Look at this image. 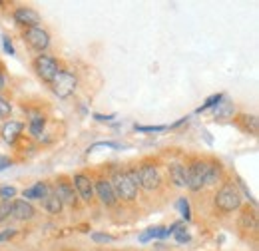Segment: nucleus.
<instances>
[{
    "mask_svg": "<svg viewBox=\"0 0 259 251\" xmlns=\"http://www.w3.org/2000/svg\"><path fill=\"white\" fill-rule=\"evenodd\" d=\"M22 38H24V42L32 48L34 52H38V54H46V50L50 46V34H48V30H44L42 26L24 28Z\"/></svg>",
    "mask_w": 259,
    "mask_h": 251,
    "instance_id": "7",
    "label": "nucleus"
},
{
    "mask_svg": "<svg viewBox=\"0 0 259 251\" xmlns=\"http://www.w3.org/2000/svg\"><path fill=\"white\" fill-rule=\"evenodd\" d=\"M14 20H16V24H20V26H24V28H34V26H38L40 24V14L30 8V6H18V8H14Z\"/></svg>",
    "mask_w": 259,
    "mask_h": 251,
    "instance_id": "11",
    "label": "nucleus"
},
{
    "mask_svg": "<svg viewBox=\"0 0 259 251\" xmlns=\"http://www.w3.org/2000/svg\"><path fill=\"white\" fill-rule=\"evenodd\" d=\"M44 126H46V118L40 114V112H32L30 114V122H28V130L34 138H40L42 132H44Z\"/></svg>",
    "mask_w": 259,
    "mask_h": 251,
    "instance_id": "18",
    "label": "nucleus"
},
{
    "mask_svg": "<svg viewBox=\"0 0 259 251\" xmlns=\"http://www.w3.org/2000/svg\"><path fill=\"white\" fill-rule=\"evenodd\" d=\"M50 191H52V188H50L46 182H38V184H34V186L24 189L22 195H24L26 201H28V199H40V201H42Z\"/></svg>",
    "mask_w": 259,
    "mask_h": 251,
    "instance_id": "14",
    "label": "nucleus"
},
{
    "mask_svg": "<svg viewBox=\"0 0 259 251\" xmlns=\"http://www.w3.org/2000/svg\"><path fill=\"white\" fill-rule=\"evenodd\" d=\"M2 42H4V50H6V54H14V48H12L10 38H8V36H2Z\"/></svg>",
    "mask_w": 259,
    "mask_h": 251,
    "instance_id": "31",
    "label": "nucleus"
},
{
    "mask_svg": "<svg viewBox=\"0 0 259 251\" xmlns=\"http://www.w3.org/2000/svg\"><path fill=\"white\" fill-rule=\"evenodd\" d=\"M32 68H34V72H36V76H38L42 82H46V84H52V80H54V78L58 76V72L62 70L58 60H56L54 56H50V54H38V56L34 58Z\"/></svg>",
    "mask_w": 259,
    "mask_h": 251,
    "instance_id": "2",
    "label": "nucleus"
},
{
    "mask_svg": "<svg viewBox=\"0 0 259 251\" xmlns=\"http://www.w3.org/2000/svg\"><path fill=\"white\" fill-rule=\"evenodd\" d=\"M22 132H24V122H18V120H8L2 126V138L10 146H14L22 138Z\"/></svg>",
    "mask_w": 259,
    "mask_h": 251,
    "instance_id": "13",
    "label": "nucleus"
},
{
    "mask_svg": "<svg viewBox=\"0 0 259 251\" xmlns=\"http://www.w3.org/2000/svg\"><path fill=\"white\" fill-rule=\"evenodd\" d=\"M34 216H36V210H34V205L30 201H26V199H14L12 201V214H10V218H14V220L18 221H28L32 220Z\"/></svg>",
    "mask_w": 259,
    "mask_h": 251,
    "instance_id": "12",
    "label": "nucleus"
},
{
    "mask_svg": "<svg viewBox=\"0 0 259 251\" xmlns=\"http://www.w3.org/2000/svg\"><path fill=\"white\" fill-rule=\"evenodd\" d=\"M222 100H224V94H213V96H209V98H207V100H205V102H203V104H201V106L197 108V112L201 114V112H205V110H209V108L218 106V104H220Z\"/></svg>",
    "mask_w": 259,
    "mask_h": 251,
    "instance_id": "22",
    "label": "nucleus"
},
{
    "mask_svg": "<svg viewBox=\"0 0 259 251\" xmlns=\"http://www.w3.org/2000/svg\"><path fill=\"white\" fill-rule=\"evenodd\" d=\"M110 184H112L114 193H116V197H118V199L134 201V199L138 197V189L140 188L130 180L128 176H126V172H122V170H116V172L112 174Z\"/></svg>",
    "mask_w": 259,
    "mask_h": 251,
    "instance_id": "3",
    "label": "nucleus"
},
{
    "mask_svg": "<svg viewBox=\"0 0 259 251\" xmlns=\"http://www.w3.org/2000/svg\"><path fill=\"white\" fill-rule=\"evenodd\" d=\"M178 210H180L182 218H184L186 221L192 218V212H190V201H188V197H180V199H178Z\"/></svg>",
    "mask_w": 259,
    "mask_h": 251,
    "instance_id": "23",
    "label": "nucleus"
},
{
    "mask_svg": "<svg viewBox=\"0 0 259 251\" xmlns=\"http://www.w3.org/2000/svg\"><path fill=\"white\" fill-rule=\"evenodd\" d=\"M138 132H163V126H136Z\"/></svg>",
    "mask_w": 259,
    "mask_h": 251,
    "instance_id": "29",
    "label": "nucleus"
},
{
    "mask_svg": "<svg viewBox=\"0 0 259 251\" xmlns=\"http://www.w3.org/2000/svg\"><path fill=\"white\" fill-rule=\"evenodd\" d=\"M10 159L8 157H4V156H0V170H4V168H10Z\"/></svg>",
    "mask_w": 259,
    "mask_h": 251,
    "instance_id": "33",
    "label": "nucleus"
},
{
    "mask_svg": "<svg viewBox=\"0 0 259 251\" xmlns=\"http://www.w3.org/2000/svg\"><path fill=\"white\" fill-rule=\"evenodd\" d=\"M138 188L156 191L162 188V174L154 163H142L138 168Z\"/></svg>",
    "mask_w": 259,
    "mask_h": 251,
    "instance_id": "4",
    "label": "nucleus"
},
{
    "mask_svg": "<svg viewBox=\"0 0 259 251\" xmlns=\"http://www.w3.org/2000/svg\"><path fill=\"white\" fill-rule=\"evenodd\" d=\"M72 186H74L78 197H80L84 203H92V199H94V182H92L88 176L76 174V176L72 178Z\"/></svg>",
    "mask_w": 259,
    "mask_h": 251,
    "instance_id": "8",
    "label": "nucleus"
},
{
    "mask_svg": "<svg viewBox=\"0 0 259 251\" xmlns=\"http://www.w3.org/2000/svg\"><path fill=\"white\" fill-rule=\"evenodd\" d=\"M12 112V104L10 100H6L4 96H0V118H8Z\"/></svg>",
    "mask_w": 259,
    "mask_h": 251,
    "instance_id": "26",
    "label": "nucleus"
},
{
    "mask_svg": "<svg viewBox=\"0 0 259 251\" xmlns=\"http://www.w3.org/2000/svg\"><path fill=\"white\" fill-rule=\"evenodd\" d=\"M54 193L58 195V199L66 203V205H78V193H76V189L72 186V180H68V178H58L56 180V189H54Z\"/></svg>",
    "mask_w": 259,
    "mask_h": 251,
    "instance_id": "9",
    "label": "nucleus"
},
{
    "mask_svg": "<svg viewBox=\"0 0 259 251\" xmlns=\"http://www.w3.org/2000/svg\"><path fill=\"white\" fill-rule=\"evenodd\" d=\"M255 227H257V218H255V214L249 212V210H245L243 216H241V220H239V229H241V231H253Z\"/></svg>",
    "mask_w": 259,
    "mask_h": 251,
    "instance_id": "20",
    "label": "nucleus"
},
{
    "mask_svg": "<svg viewBox=\"0 0 259 251\" xmlns=\"http://www.w3.org/2000/svg\"><path fill=\"white\" fill-rule=\"evenodd\" d=\"M4 86H6V74H4V68L0 66V92L4 90Z\"/></svg>",
    "mask_w": 259,
    "mask_h": 251,
    "instance_id": "32",
    "label": "nucleus"
},
{
    "mask_svg": "<svg viewBox=\"0 0 259 251\" xmlns=\"http://www.w3.org/2000/svg\"><path fill=\"white\" fill-rule=\"evenodd\" d=\"M205 170H207V161L205 159H195L186 168V188L190 191H201L205 188Z\"/></svg>",
    "mask_w": 259,
    "mask_h": 251,
    "instance_id": "5",
    "label": "nucleus"
},
{
    "mask_svg": "<svg viewBox=\"0 0 259 251\" xmlns=\"http://www.w3.org/2000/svg\"><path fill=\"white\" fill-rule=\"evenodd\" d=\"M237 124H239V128H241L245 134H251V136L257 134V118H255V116L241 114V116H237Z\"/></svg>",
    "mask_w": 259,
    "mask_h": 251,
    "instance_id": "19",
    "label": "nucleus"
},
{
    "mask_svg": "<svg viewBox=\"0 0 259 251\" xmlns=\"http://www.w3.org/2000/svg\"><path fill=\"white\" fill-rule=\"evenodd\" d=\"M167 174H169V180L176 188H186V165L182 163H171L167 168Z\"/></svg>",
    "mask_w": 259,
    "mask_h": 251,
    "instance_id": "15",
    "label": "nucleus"
},
{
    "mask_svg": "<svg viewBox=\"0 0 259 251\" xmlns=\"http://www.w3.org/2000/svg\"><path fill=\"white\" fill-rule=\"evenodd\" d=\"M10 214H12V201H0V223L8 220Z\"/></svg>",
    "mask_w": 259,
    "mask_h": 251,
    "instance_id": "25",
    "label": "nucleus"
},
{
    "mask_svg": "<svg viewBox=\"0 0 259 251\" xmlns=\"http://www.w3.org/2000/svg\"><path fill=\"white\" fill-rule=\"evenodd\" d=\"M16 235V229H4L2 233H0V241H6V239H12Z\"/></svg>",
    "mask_w": 259,
    "mask_h": 251,
    "instance_id": "30",
    "label": "nucleus"
},
{
    "mask_svg": "<svg viewBox=\"0 0 259 251\" xmlns=\"http://www.w3.org/2000/svg\"><path fill=\"white\" fill-rule=\"evenodd\" d=\"M92 239L98 241V243H112L114 237L112 235H106V233H92Z\"/></svg>",
    "mask_w": 259,
    "mask_h": 251,
    "instance_id": "28",
    "label": "nucleus"
},
{
    "mask_svg": "<svg viewBox=\"0 0 259 251\" xmlns=\"http://www.w3.org/2000/svg\"><path fill=\"white\" fill-rule=\"evenodd\" d=\"M42 207L48 212V214H54V216H58L62 210H64V203L58 199V195L54 193V191H50L44 199H42Z\"/></svg>",
    "mask_w": 259,
    "mask_h": 251,
    "instance_id": "16",
    "label": "nucleus"
},
{
    "mask_svg": "<svg viewBox=\"0 0 259 251\" xmlns=\"http://www.w3.org/2000/svg\"><path fill=\"white\" fill-rule=\"evenodd\" d=\"M94 118H96V120H100V122H108V120H112L114 116H100V114H96Z\"/></svg>",
    "mask_w": 259,
    "mask_h": 251,
    "instance_id": "34",
    "label": "nucleus"
},
{
    "mask_svg": "<svg viewBox=\"0 0 259 251\" xmlns=\"http://www.w3.org/2000/svg\"><path fill=\"white\" fill-rule=\"evenodd\" d=\"M52 92L58 96V98H70V96L76 92V86H78V78L74 72L70 70H60L58 76L52 80Z\"/></svg>",
    "mask_w": 259,
    "mask_h": 251,
    "instance_id": "6",
    "label": "nucleus"
},
{
    "mask_svg": "<svg viewBox=\"0 0 259 251\" xmlns=\"http://www.w3.org/2000/svg\"><path fill=\"white\" fill-rule=\"evenodd\" d=\"M241 193L239 188L233 184V182H226L222 188L218 189L215 197H213V203L215 207L222 212V214H233L241 207Z\"/></svg>",
    "mask_w": 259,
    "mask_h": 251,
    "instance_id": "1",
    "label": "nucleus"
},
{
    "mask_svg": "<svg viewBox=\"0 0 259 251\" xmlns=\"http://www.w3.org/2000/svg\"><path fill=\"white\" fill-rule=\"evenodd\" d=\"M16 193H18V189L14 186H4V188H0V201H10L16 197Z\"/></svg>",
    "mask_w": 259,
    "mask_h": 251,
    "instance_id": "24",
    "label": "nucleus"
},
{
    "mask_svg": "<svg viewBox=\"0 0 259 251\" xmlns=\"http://www.w3.org/2000/svg\"><path fill=\"white\" fill-rule=\"evenodd\" d=\"M174 237H176V241H178V243H188V241H190V233H188L182 225L174 231Z\"/></svg>",
    "mask_w": 259,
    "mask_h": 251,
    "instance_id": "27",
    "label": "nucleus"
},
{
    "mask_svg": "<svg viewBox=\"0 0 259 251\" xmlns=\"http://www.w3.org/2000/svg\"><path fill=\"white\" fill-rule=\"evenodd\" d=\"M222 165L218 161H207V170H205V186H215L222 180Z\"/></svg>",
    "mask_w": 259,
    "mask_h": 251,
    "instance_id": "17",
    "label": "nucleus"
},
{
    "mask_svg": "<svg viewBox=\"0 0 259 251\" xmlns=\"http://www.w3.org/2000/svg\"><path fill=\"white\" fill-rule=\"evenodd\" d=\"M233 116V104L231 102H220L215 108V118H229Z\"/></svg>",
    "mask_w": 259,
    "mask_h": 251,
    "instance_id": "21",
    "label": "nucleus"
},
{
    "mask_svg": "<svg viewBox=\"0 0 259 251\" xmlns=\"http://www.w3.org/2000/svg\"><path fill=\"white\" fill-rule=\"evenodd\" d=\"M94 195H98V199L106 205V207H114L118 203V197L114 193V188L110 184V180L100 178L98 182H94Z\"/></svg>",
    "mask_w": 259,
    "mask_h": 251,
    "instance_id": "10",
    "label": "nucleus"
}]
</instances>
